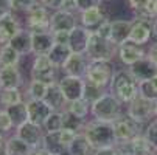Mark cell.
<instances>
[{
  "label": "cell",
  "instance_id": "27",
  "mask_svg": "<svg viewBox=\"0 0 157 155\" xmlns=\"http://www.w3.org/2000/svg\"><path fill=\"white\" fill-rule=\"evenodd\" d=\"M67 150H69L70 155H94V150L95 149L92 147L90 143H89L87 137L81 132V134H76V137L69 144Z\"/></svg>",
  "mask_w": 157,
  "mask_h": 155
},
{
  "label": "cell",
  "instance_id": "55",
  "mask_svg": "<svg viewBox=\"0 0 157 155\" xmlns=\"http://www.w3.org/2000/svg\"><path fill=\"white\" fill-rule=\"evenodd\" d=\"M0 92H2V85H0Z\"/></svg>",
  "mask_w": 157,
  "mask_h": 155
},
{
  "label": "cell",
  "instance_id": "31",
  "mask_svg": "<svg viewBox=\"0 0 157 155\" xmlns=\"http://www.w3.org/2000/svg\"><path fill=\"white\" fill-rule=\"evenodd\" d=\"M86 121L82 118H78L76 115L70 113L69 110H62V129L75 132V134H81L84 130Z\"/></svg>",
  "mask_w": 157,
  "mask_h": 155
},
{
  "label": "cell",
  "instance_id": "25",
  "mask_svg": "<svg viewBox=\"0 0 157 155\" xmlns=\"http://www.w3.org/2000/svg\"><path fill=\"white\" fill-rule=\"evenodd\" d=\"M10 45L20 54H30L31 53V31L27 28H22L11 40H10Z\"/></svg>",
  "mask_w": 157,
  "mask_h": 155
},
{
  "label": "cell",
  "instance_id": "35",
  "mask_svg": "<svg viewBox=\"0 0 157 155\" xmlns=\"http://www.w3.org/2000/svg\"><path fill=\"white\" fill-rule=\"evenodd\" d=\"M48 88L50 85L44 84V82H39V81H31L28 84V88H27V96L28 99H39V101H44L48 93Z\"/></svg>",
  "mask_w": 157,
  "mask_h": 155
},
{
  "label": "cell",
  "instance_id": "10",
  "mask_svg": "<svg viewBox=\"0 0 157 155\" xmlns=\"http://www.w3.org/2000/svg\"><path fill=\"white\" fill-rule=\"evenodd\" d=\"M58 85L61 88V93L65 99V102H73L76 99L82 98L84 93V85H86V79L84 78H78V76H69L65 75L58 81Z\"/></svg>",
  "mask_w": 157,
  "mask_h": 155
},
{
  "label": "cell",
  "instance_id": "28",
  "mask_svg": "<svg viewBox=\"0 0 157 155\" xmlns=\"http://www.w3.org/2000/svg\"><path fill=\"white\" fill-rule=\"evenodd\" d=\"M70 54H72V50L69 47V43H55V47L48 53V59L52 61V64L55 67L61 68Z\"/></svg>",
  "mask_w": 157,
  "mask_h": 155
},
{
  "label": "cell",
  "instance_id": "50",
  "mask_svg": "<svg viewBox=\"0 0 157 155\" xmlns=\"http://www.w3.org/2000/svg\"><path fill=\"white\" fill-rule=\"evenodd\" d=\"M152 36L157 39V19L152 22Z\"/></svg>",
  "mask_w": 157,
  "mask_h": 155
},
{
  "label": "cell",
  "instance_id": "15",
  "mask_svg": "<svg viewBox=\"0 0 157 155\" xmlns=\"http://www.w3.org/2000/svg\"><path fill=\"white\" fill-rule=\"evenodd\" d=\"M136 19L154 22L157 19V0H128Z\"/></svg>",
  "mask_w": 157,
  "mask_h": 155
},
{
  "label": "cell",
  "instance_id": "5",
  "mask_svg": "<svg viewBox=\"0 0 157 155\" xmlns=\"http://www.w3.org/2000/svg\"><path fill=\"white\" fill-rule=\"evenodd\" d=\"M114 67L107 61H89L87 70L84 75V79L90 84H95L98 87H109L112 78H114Z\"/></svg>",
  "mask_w": 157,
  "mask_h": 155
},
{
  "label": "cell",
  "instance_id": "19",
  "mask_svg": "<svg viewBox=\"0 0 157 155\" xmlns=\"http://www.w3.org/2000/svg\"><path fill=\"white\" fill-rule=\"evenodd\" d=\"M87 64H89V59L86 54H81V53H72L69 56V59L65 61V64L62 65V70L65 75L69 76H78V78H84L86 75V70H87Z\"/></svg>",
  "mask_w": 157,
  "mask_h": 155
},
{
  "label": "cell",
  "instance_id": "9",
  "mask_svg": "<svg viewBox=\"0 0 157 155\" xmlns=\"http://www.w3.org/2000/svg\"><path fill=\"white\" fill-rule=\"evenodd\" d=\"M112 126H114L117 141H131L142 134V124L128 115H121L118 120L112 123Z\"/></svg>",
  "mask_w": 157,
  "mask_h": 155
},
{
  "label": "cell",
  "instance_id": "20",
  "mask_svg": "<svg viewBox=\"0 0 157 155\" xmlns=\"http://www.w3.org/2000/svg\"><path fill=\"white\" fill-rule=\"evenodd\" d=\"M129 72H131V75L136 78L139 82H142V81H149V79H152V78L157 75V65H155L148 56H145V57L140 59L139 62H136L134 65H131Z\"/></svg>",
  "mask_w": 157,
  "mask_h": 155
},
{
  "label": "cell",
  "instance_id": "24",
  "mask_svg": "<svg viewBox=\"0 0 157 155\" xmlns=\"http://www.w3.org/2000/svg\"><path fill=\"white\" fill-rule=\"evenodd\" d=\"M0 85L3 88H19L22 85V73L19 67H6L0 68Z\"/></svg>",
  "mask_w": 157,
  "mask_h": 155
},
{
  "label": "cell",
  "instance_id": "49",
  "mask_svg": "<svg viewBox=\"0 0 157 155\" xmlns=\"http://www.w3.org/2000/svg\"><path fill=\"white\" fill-rule=\"evenodd\" d=\"M155 65H157V42H154L152 45H151V48L148 50V54H146Z\"/></svg>",
  "mask_w": 157,
  "mask_h": 155
},
{
  "label": "cell",
  "instance_id": "45",
  "mask_svg": "<svg viewBox=\"0 0 157 155\" xmlns=\"http://www.w3.org/2000/svg\"><path fill=\"white\" fill-rule=\"evenodd\" d=\"M75 137H76V134H75V132H70V130L62 129V130L59 132V140H61V143H62L65 147H69V144L73 141Z\"/></svg>",
  "mask_w": 157,
  "mask_h": 155
},
{
  "label": "cell",
  "instance_id": "8",
  "mask_svg": "<svg viewBox=\"0 0 157 155\" xmlns=\"http://www.w3.org/2000/svg\"><path fill=\"white\" fill-rule=\"evenodd\" d=\"M126 115L131 116L132 120H136L137 123L143 124L146 121H149L154 116V101L145 99L143 96L137 95L129 104H128V110Z\"/></svg>",
  "mask_w": 157,
  "mask_h": 155
},
{
  "label": "cell",
  "instance_id": "48",
  "mask_svg": "<svg viewBox=\"0 0 157 155\" xmlns=\"http://www.w3.org/2000/svg\"><path fill=\"white\" fill-rule=\"evenodd\" d=\"M94 155H118L117 149L112 146V147H101V149H95Z\"/></svg>",
  "mask_w": 157,
  "mask_h": 155
},
{
  "label": "cell",
  "instance_id": "11",
  "mask_svg": "<svg viewBox=\"0 0 157 155\" xmlns=\"http://www.w3.org/2000/svg\"><path fill=\"white\" fill-rule=\"evenodd\" d=\"M16 135L20 140H24L27 144H30L33 149H36V147H42V140H44L45 132H44L42 126H37V124L27 121L16 129Z\"/></svg>",
  "mask_w": 157,
  "mask_h": 155
},
{
  "label": "cell",
  "instance_id": "1",
  "mask_svg": "<svg viewBox=\"0 0 157 155\" xmlns=\"http://www.w3.org/2000/svg\"><path fill=\"white\" fill-rule=\"evenodd\" d=\"M109 93L114 95L121 104H129L139 95V81L131 75L129 68L117 70L109 84Z\"/></svg>",
  "mask_w": 157,
  "mask_h": 155
},
{
  "label": "cell",
  "instance_id": "13",
  "mask_svg": "<svg viewBox=\"0 0 157 155\" xmlns=\"http://www.w3.org/2000/svg\"><path fill=\"white\" fill-rule=\"evenodd\" d=\"M25 104H27V112H28V121L33 124H37V126H44L45 120L53 112V109L45 101L27 99Z\"/></svg>",
  "mask_w": 157,
  "mask_h": 155
},
{
  "label": "cell",
  "instance_id": "43",
  "mask_svg": "<svg viewBox=\"0 0 157 155\" xmlns=\"http://www.w3.org/2000/svg\"><path fill=\"white\" fill-rule=\"evenodd\" d=\"M11 5H13V9L16 11H28L34 3L31 2V0H11Z\"/></svg>",
  "mask_w": 157,
  "mask_h": 155
},
{
  "label": "cell",
  "instance_id": "46",
  "mask_svg": "<svg viewBox=\"0 0 157 155\" xmlns=\"http://www.w3.org/2000/svg\"><path fill=\"white\" fill-rule=\"evenodd\" d=\"M65 0H42V5L48 8V9H53V11H58L62 8Z\"/></svg>",
  "mask_w": 157,
  "mask_h": 155
},
{
  "label": "cell",
  "instance_id": "6",
  "mask_svg": "<svg viewBox=\"0 0 157 155\" xmlns=\"http://www.w3.org/2000/svg\"><path fill=\"white\" fill-rule=\"evenodd\" d=\"M56 70L58 67L52 64L48 56H36L31 65V81H39L47 85L58 84L56 82Z\"/></svg>",
  "mask_w": 157,
  "mask_h": 155
},
{
  "label": "cell",
  "instance_id": "39",
  "mask_svg": "<svg viewBox=\"0 0 157 155\" xmlns=\"http://www.w3.org/2000/svg\"><path fill=\"white\" fill-rule=\"evenodd\" d=\"M143 135H145L146 141L149 143V146H151L154 150H157V118L148 123Z\"/></svg>",
  "mask_w": 157,
  "mask_h": 155
},
{
  "label": "cell",
  "instance_id": "7",
  "mask_svg": "<svg viewBox=\"0 0 157 155\" xmlns=\"http://www.w3.org/2000/svg\"><path fill=\"white\" fill-rule=\"evenodd\" d=\"M50 11L42 3L33 5L27 11V30L31 33H42V31H50Z\"/></svg>",
  "mask_w": 157,
  "mask_h": 155
},
{
  "label": "cell",
  "instance_id": "2",
  "mask_svg": "<svg viewBox=\"0 0 157 155\" xmlns=\"http://www.w3.org/2000/svg\"><path fill=\"white\" fill-rule=\"evenodd\" d=\"M82 134L87 137L89 143L92 144L94 149L112 147V146H115V143H117V138H115V134H114V126H112V123L92 120V121L86 123Z\"/></svg>",
  "mask_w": 157,
  "mask_h": 155
},
{
  "label": "cell",
  "instance_id": "23",
  "mask_svg": "<svg viewBox=\"0 0 157 155\" xmlns=\"http://www.w3.org/2000/svg\"><path fill=\"white\" fill-rule=\"evenodd\" d=\"M20 24L14 14L5 17L3 20H0V43L6 45L10 43V40L20 31Z\"/></svg>",
  "mask_w": 157,
  "mask_h": 155
},
{
  "label": "cell",
  "instance_id": "26",
  "mask_svg": "<svg viewBox=\"0 0 157 155\" xmlns=\"http://www.w3.org/2000/svg\"><path fill=\"white\" fill-rule=\"evenodd\" d=\"M31 150H33V147L30 144H27L24 140H20L17 135L10 137L3 146L5 155H30Z\"/></svg>",
  "mask_w": 157,
  "mask_h": 155
},
{
  "label": "cell",
  "instance_id": "44",
  "mask_svg": "<svg viewBox=\"0 0 157 155\" xmlns=\"http://www.w3.org/2000/svg\"><path fill=\"white\" fill-rule=\"evenodd\" d=\"M13 5L10 0H0V20H3L5 17L13 14Z\"/></svg>",
  "mask_w": 157,
  "mask_h": 155
},
{
  "label": "cell",
  "instance_id": "4",
  "mask_svg": "<svg viewBox=\"0 0 157 155\" xmlns=\"http://www.w3.org/2000/svg\"><path fill=\"white\" fill-rule=\"evenodd\" d=\"M117 48L118 47L112 40L103 39L95 31H92L90 39H89L86 56L89 61H107V62H110L114 59V56L117 54Z\"/></svg>",
  "mask_w": 157,
  "mask_h": 155
},
{
  "label": "cell",
  "instance_id": "36",
  "mask_svg": "<svg viewBox=\"0 0 157 155\" xmlns=\"http://www.w3.org/2000/svg\"><path fill=\"white\" fill-rule=\"evenodd\" d=\"M44 132L45 134H56V132L62 130V112L59 110H53L50 116L44 123Z\"/></svg>",
  "mask_w": 157,
  "mask_h": 155
},
{
  "label": "cell",
  "instance_id": "40",
  "mask_svg": "<svg viewBox=\"0 0 157 155\" xmlns=\"http://www.w3.org/2000/svg\"><path fill=\"white\" fill-rule=\"evenodd\" d=\"M139 95L143 96L145 99H149V101H157V93L154 90V87L151 84V81H142L139 82Z\"/></svg>",
  "mask_w": 157,
  "mask_h": 155
},
{
  "label": "cell",
  "instance_id": "17",
  "mask_svg": "<svg viewBox=\"0 0 157 155\" xmlns=\"http://www.w3.org/2000/svg\"><path fill=\"white\" fill-rule=\"evenodd\" d=\"M53 47H55L53 33L50 31L31 33V53L34 56H48Z\"/></svg>",
  "mask_w": 157,
  "mask_h": 155
},
{
  "label": "cell",
  "instance_id": "29",
  "mask_svg": "<svg viewBox=\"0 0 157 155\" xmlns=\"http://www.w3.org/2000/svg\"><path fill=\"white\" fill-rule=\"evenodd\" d=\"M42 147L45 149L50 155H59L67 150V147L59 140V132L56 134H45L42 140Z\"/></svg>",
  "mask_w": 157,
  "mask_h": 155
},
{
  "label": "cell",
  "instance_id": "56",
  "mask_svg": "<svg viewBox=\"0 0 157 155\" xmlns=\"http://www.w3.org/2000/svg\"><path fill=\"white\" fill-rule=\"evenodd\" d=\"M101 2H106V0H101Z\"/></svg>",
  "mask_w": 157,
  "mask_h": 155
},
{
  "label": "cell",
  "instance_id": "41",
  "mask_svg": "<svg viewBox=\"0 0 157 155\" xmlns=\"http://www.w3.org/2000/svg\"><path fill=\"white\" fill-rule=\"evenodd\" d=\"M75 2V6L78 9V14L89 9V8H94V6H100L101 0H73Z\"/></svg>",
  "mask_w": 157,
  "mask_h": 155
},
{
  "label": "cell",
  "instance_id": "54",
  "mask_svg": "<svg viewBox=\"0 0 157 155\" xmlns=\"http://www.w3.org/2000/svg\"><path fill=\"white\" fill-rule=\"evenodd\" d=\"M59 155H70V153H69V150H65V152H62V153H59Z\"/></svg>",
  "mask_w": 157,
  "mask_h": 155
},
{
  "label": "cell",
  "instance_id": "32",
  "mask_svg": "<svg viewBox=\"0 0 157 155\" xmlns=\"http://www.w3.org/2000/svg\"><path fill=\"white\" fill-rule=\"evenodd\" d=\"M44 101H45L53 110H59V112H62L64 105H67V102H65V99H64V96L61 93V88H59L58 84L50 85L48 93H47V96H45Z\"/></svg>",
  "mask_w": 157,
  "mask_h": 155
},
{
  "label": "cell",
  "instance_id": "21",
  "mask_svg": "<svg viewBox=\"0 0 157 155\" xmlns=\"http://www.w3.org/2000/svg\"><path fill=\"white\" fill-rule=\"evenodd\" d=\"M79 19H81V25L90 31H95L103 22L107 20L101 6H94V8H89V9L79 13Z\"/></svg>",
  "mask_w": 157,
  "mask_h": 155
},
{
  "label": "cell",
  "instance_id": "18",
  "mask_svg": "<svg viewBox=\"0 0 157 155\" xmlns=\"http://www.w3.org/2000/svg\"><path fill=\"white\" fill-rule=\"evenodd\" d=\"M92 31L87 30L82 25H76L69 36V47L72 50V53H81L86 54L87 51V45H89V39H90Z\"/></svg>",
  "mask_w": 157,
  "mask_h": 155
},
{
  "label": "cell",
  "instance_id": "3",
  "mask_svg": "<svg viewBox=\"0 0 157 155\" xmlns=\"http://www.w3.org/2000/svg\"><path fill=\"white\" fill-rule=\"evenodd\" d=\"M90 113L94 120L114 123L121 116V102L110 93H104L97 102L90 105Z\"/></svg>",
  "mask_w": 157,
  "mask_h": 155
},
{
  "label": "cell",
  "instance_id": "57",
  "mask_svg": "<svg viewBox=\"0 0 157 155\" xmlns=\"http://www.w3.org/2000/svg\"><path fill=\"white\" fill-rule=\"evenodd\" d=\"M10 2H11V0H10Z\"/></svg>",
  "mask_w": 157,
  "mask_h": 155
},
{
  "label": "cell",
  "instance_id": "58",
  "mask_svg": "<svg viewBox=\"0 0 157 155\" xmlns=\"http://www.w3.org/2000/svg\"><path fill=\"white\" fill-rule=\"evenodd\" d=\"M48 155H50V153H48Z\"/></svg>",
  "mask_w": 157,
  "mask_h": 155
},
{
  "label": "cell",
  "instance_id": "30",
  "mask_svg": "<svg viewBox=\"0 0 157 155\" xmlns=\"http://www.w3.org/2000/svg\"><path fill=\"white\" fill-rule=\"evenodd\" d=\"M20 61V54L10 45H2L0 47V68H6V67H16Z\"/></svg>",
  "mask_w": 157,
  "mask_h": 155
},
{
  "label": "cell",
  "instance_id": "14",
  "mask_svg": "<svg viewBox=\"0 0 157 155\" xmlns=\"http://www.w3.org/2000/svg\"><path fill=\"white\" fill-rule=\"evenodd\" d=\"M117 56H118L121 64H124L126 67H131V65L139 62L140 59H143L146 56V53H145L143 47L128 40V42L121 43V45L117 48Z\"/></svg>",
  "mask_w": 157,
  "mask_h": 155
},
{
  "label": "cell",
  "instance_id": "37",
  "mask_svg": "<svg viewBox=\"0 0 157 155\" xmlns=\"http://www.w3.org/2000/svg\"><path fill=\"white\" fill-rule=\"evenodd\" d=\"M64 110H69L70 113L76 115L78 118L86 120V116L89 115V112H90V104H89L87 101H84V99L81 98V99L73 101V102H69Z\"/></svg>",
  "mask_w": 157,
  "mask_h": 155
},
{
  "label": "cell",
  "instance_id": "12",
  "mask_svg": "<svg viewBox=\"0 0 157 155\" xmlns=\"http://www.w3.org/2000/svg\"><path fill=\"white\" fill-rule=\"evenodd\" d=\"M76 16L69 13V11H64V9H58L53 11L52 17H50V33H70L75 27H76Z\"/></svg>",
  "mask_w": 157,
  "mask_h": 155
},
{
  "label": "cell",
  "instance_id": "47",
  "mask_svg": "<svg viewBox=\"0 0 157 155\" xmlns=\"http://www.w3.org/2000/svg\"><path fill=\"white\" fill-rule=\"evenodd\" d=\"M69 36H70V33H65V31H61V33H53L55 43H69Z\"/></svg>",
  "mask_w": 157,
  "mask_h": 155
},
{
  "label": "cell",
  "instance_id": "42",
  "mask_svg": "<svg viewBox=\"0 0 157 155\" xmlns=\"http://www.w3.org/2000/svg\"><path fill=\"white\" fill-rule=\"evenodd\" d=\"M95 33L98 34V36H101L103 39H107V40H110V33H112V24H110V20H106V22H103V24L95 30Z\"/></svg>",
  "mask_w": 157,
  "mask_h": 155
},
{
  "label": "cell",
  "instance_id": "53",
  "mask_svg": "<svg viewBox=\"0 0 157 155\" xmlns=\"http://www.w3.org/2000/svg\"><path fill=\"white\" fill-rule=\"evenodd\" d=\"M5 146V143H3V137H0V149H2Z\"/></svg>",
  "mask_w": 157,
  "mask_h": 155
},
{
  "label": "cell",
  "instance_id": "52",
  "mask_svg": "<svg viewBox=\"0 0 157 155\" xmlns=\"http://www.w3.org/2000/svg\"><path fill=\"white\" fill-rule=\"evenodd\" d=\"M154 116L157 118V101L154 102Z\"/></svg>",
  "mask_w": 157,
  "mask_h": 155
},
{
  "label": "cell",
  "instance_id": "38",
  "mask_svg": "<svg viewBox=\"0 0 157 155\" xmlns=\"http://www.w3.org/2000/svg\"><path fill=\"white\" fill-rule=\"evenodd\" d=\"M104 93H106V92H104V88H103V87H98V85H95V84H90V82H87V81H86L82 99L87 101L89 104L92 105V104L97 102Z\"/></svg>",
  "mask_w": 157,
  "mask_h": 155
},
{
  "label": "cell",
  "instance_id": "33",
  "mask_svg": "<svg viewBox=\"0 0 157 155\" xmlns=\"http://www.w3.org/2000/svg\"><path fill=\"white\" fill-rule=\"evenodd\" d=\"M6 112H8V115L11 116L13 124H14L16 129H17L19 126H22L24 123L28 121V112H27V104H25V102H20V104L6 107Z\"/></svg>",
  "mask_w": 157,
  "mask_h": 155
},
{
  "label": "cell",
  "instance_id": "51",
  "mask_svg": "<svg viewBox=\"0 0 157 155\" xmlns=\"http://www.w3.org/2000/svg\"><path fill=\"white\" fill-rule=\"evenodd\" d=\"M151 81V84H152V87H154V90H155V93H157V75L152 78V79H149Z\"/></svg>",
  "mask_w": 157,
  "mask_h": 155
},
{
  "label": "cell",
  "instance_id": "34",
  "mask_svg": "<svg viewBox=\"0 0 157 155\" xmlns=\"http://www.w3.org/2000/svg\"><path fill=\"white\" fill-rule=\"evenodd\" d=\"M20 102H24V96H22V92L19 88H3L0 92V104H2L3 109Z\"/></svg>",
  "mask_w": 157,
  "mask_h": 155
},
{
  "label": "cell",
  "instance_id": "22",
  "mask_svg": "<svg viewBox=\"0 0 157 155\" xmlns=\"http://www.w3.org/2000/svg\"><path fill=\"white\" fill-rule=\"evenodd\" d=\"M112 24V33H110V40L115 43L117 47H120L121 43L129 40L131 34V27H132V20H110Z\"/></svg>",
  "mask_w": 157,
  "mask_h": 155
},
{
  "label": "cell",
  "instance_id": "16",
  "mask_svg": "<svg viewBox=\"0 0 157 155\" xmlns=\"http://www.w3.org/2000/svg\"><path fill=\"white\" fill-rule=\"evenodd\" d=\"M151 36H152V22L142 20V19H134L132 20L131 34H129V40L131 42L143 47L145 43L149 42Z\"/></svg>",
  "mask_w": 157,
  "mask_h": 155
}]
</instances>
